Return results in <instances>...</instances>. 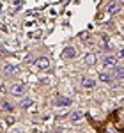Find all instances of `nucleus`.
Here are the masks:
<instances>
[{
  "instance_id": "nucleus-11",
  "label": "nucleus",
  "mask_w": 124,
  "mask_h": 133,
  "mask_svg": "<svg viewBox=\"0 0 124 133\" xmlns=\"http://www.w3.org/2000/svg\"><path fill=\"white\" fill-rule=\"evenodd\" d=\"M4 73H5V75H12V73H16V66H12V64H5V66H4Z\"/></svg>"
},
{
  "instance_id": "nucleus-13",
  "label": "nucleus",
  "mask_w": 124,
  "mask_h": 133,
  "mask_svg": "<svg viewBox=\"0 0 124 133\" xmlns=\"http://www.w3.org/2000/svg\"><path fill=\"white\" fill-rule=\"evenodd\" d=\"M30 105H32V99H29V98H27L25 101L21 103V107H23V108H27V107H30Z\"/></svg>"
},
{
  "instance_id": "nucleus-4",
  "label": "nucleus",
  "mask_w": 124,
  "mask_h": 133,
  "mask_svg": "<svg viewBox=\"0 0 124 133\" xmlns=\"http://www.w3.org/2000/svg\"><path fill=\"white\" fill-rule=\"evenodd\" d=\"M98 78H99L101 82H105V83H112V82H114L112 73H108V71H101L99 75H98Z\"/></svg>"
},
{
  "instance_id": "nucleus-2",
  "label": "nucleus",
  "mask_w": 124,
  "mask_h": 133,
  "mask_svg": "<svg viewBox=\"0 0 124 133\" xmlns=\"http://www.w3.org/2000/svg\"><path fill=\"white\" fill-rule=\"evenodd\" d=\"M11 92H12L14 96H21V94L25 92V85H23V83H12V85H11Z\"/></svg>"
},
{
  "instance_id": "nucleus-8",
  "label": "nucleus",
  "mask_w": 124,
  "mask_h": 133,
  "mask_svg": "<svg viewBox=\"0 0 124 133\" xmlns=\"http://www.w3.org/2000/svg\"><path fill=\"white\" fill-rule=\"evenodd\" d=\"M82 87H85V89H94L96 87V82H94L92 78H82Z\"/></svg>"
},
{
  "instance_id": "nucleus-1",
  "label": "nucleus",
  "mask_w": 124,
  "mask_h": 133,
  "mask_svg": "<svg viewBox=\"0 0 124 133\" xmlns=\"http://www.w3.org/2000/svg\"><path fill=\"white\" fill-rule=\"evenodd\" d=\"M101 62H103L106 68H115L117 66V57H114V55H103Z\"/></svg>"
},
{
  "instance_id": "nucleus-12",
  "label": "nucleus",
  "mask_w": 124,
  "mask_h": 133,
  "mask_svg": "<svg viewBox=\"0 0 124 133\" xmlns=\"http://www.w3.org/2000/svg\"><path fill=\"white\" fill-rule=\"evenodd\" d=\"M122 68H115V73L112 75V76H115V78H122Z\"/></svg>"
},
{
  "instance_id": "nucleus-3",
  "label": "nucleus",
  "mask_w": 124,
  "mask_h": 133,
  "mask_svg": "<svg viewBox=\"0 0 124 133\" xmlns=\"http://www.w3.org/2000/svg\"><path fill=\"white\" fill-rule=\"evenodd\" d=\"M106 11H108L110 14H115V12H119V11H121V2H119V0H114V2H110V4H108V7H106Z\"/></svg>"
},
{
  "instance_id": "nucleus-9",
  "label": "nucleus",
  "mask_w": 124,
  "mask_h": 133,
  "mask_svg": "<svg viewBox=\"0 0 124 133\" xmlns=\"http://www.w3.org/2000/svg\"><path fill=\"white\" fill-rule=\"evenodd\" d=\"M69 119H71L73 123H78V121H82V119H83V112L76 110V112H73L71 115H69Z\"/></svg>"
},
{
  "instance_id": "nucleus-10",
  "label": "nucleus",
  "mask_w": 124,
  "mask_h": 133,
  "mask_svg": "<svg viewBox=\"0 0 124 133\" xmlns=\"http://www.w3.org/2000/svg\"><path fill=\"white\" fill-rule=\"evenodd\" d=\"M85 64L94 66V64H96V55H94V53H87V55H85Z\"/></svg>"
},
{
  "instance_id": "nucleus-5",
  "label": "nucleus",
  "mask_w": 124,
  "mask_h": 133,
  "mask_svg": "<svg viewBox=\"0 0 124 133\" xmlns=\"http://www.w3.org/2000/svg\"><path fill=\"white\" fill-rule=\"evenodd\" d=\"M53 105H55V107H69V105H71V99L60 96V98H57V99L53 101Z\"/></svg>"
},
{
  "instance_id": "nucleus-7",
  "label": "nucleus",
  "mask_w": 124,
  "mask_h": 133,
  "mask_svg": "<svg viewBox=\"0 0 124 133\" xmlns=\"http://www.w3.org/2000/svg\"><path fill=\"white\" fill-rule=\"evenodd\" d=\"M74 55H76V50H74L73 46H67V48L64 50V53H62V57H64V59H73Z\"/></svg>"
},
{
  "instance_id": "nucleus-6",
  "label": "nucleus",
  "mask_w": 124,
  "mask_h": 133,
  "mask_svg": "<svg viewBox=\"0 0 124 133\" xmlns=\"http://www.w3.org/2000/svg\"><path fill=\"white\" fill-rule=\"evenodd\" d=\"M36 66H37L39 69H46V68L50 66V61H48L46 57H39V59L36 61Z\"/></svg>"
}]
</instances>
